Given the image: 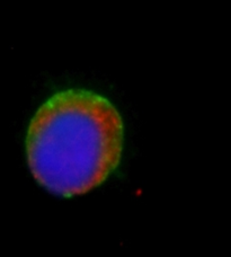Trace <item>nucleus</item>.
<instances>
[{
	"label": "nucleus",
	"mask_w": 231,
	"mask_h": 257,
	"mask_svg": "<svg viewBox=\"0 0 231 257\" xmlns=\"http://www.w3.org/2000/svg\"><path fill=\"white\" fill-rule=\"evenodd\" d=\"M122 148L119 111L107 98L85 89L51 96L32 118L26 137L32 175L64 197L103 184L119 166Z\"/></svg>",
	"instance_id": "1"
}]
</instances>
